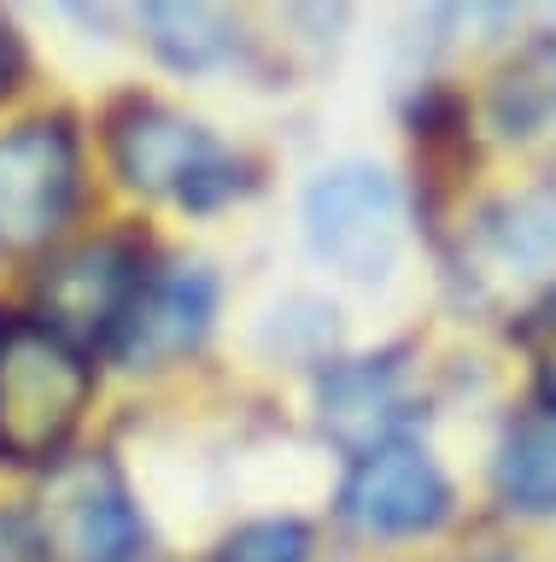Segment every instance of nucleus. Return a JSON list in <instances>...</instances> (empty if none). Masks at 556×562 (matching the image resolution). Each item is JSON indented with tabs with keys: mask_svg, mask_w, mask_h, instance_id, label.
I'll return each mask as SVG.
<instances>
[{
	"mask_svg": "<svg viewBox=\"0 0 556 562\" xmlns=\"http://www.w3.org/2000/svg\"><path fill=\"white\" fill-rule=\"evenodd\" d=\"M135 281V252L124 240H89L77 252H65L54 270L42 276V305H47V328L65 334V340H82V334H112L117 316H124Z\"/></svg>",
	"mask_w": 556,
	"mask_h": 562,
	"instance_id": "nucleus-8",
	"label": "nucleus"
},
{
	"mask_svg": "<svg viewBox=\"0 0 556 562\" xmlns=\"http://www.w3.org/2000/svg\"><path fill=\"white\" fill-rule=\"evenodd\" d=\"M445 509H451L445 474L410 439H387V446L363 451L340 486V516L358 533H381V539L428 533V527L445 521Z\"/></svg>",
	"mask_w": 556,
	"mask_h": 562,
	"instance_id": "nucleus-6",
	"label": "nucleus"
},
{
	"mask_svg": "<svg viewBox=\"0 0 556 562\" xmlns=\"http://www.w3.org/2000/svg\"><path fill=\"white\" fill-rule=\"evenodd\" d=\"M77 200V140L59 117H30L0 135V252L54 240Z\"/></svg>",
	"mask_w": 556,
	"mask_h": 562,
	"instance_id": "nucleus-4",
	"label": "nucleus"
},
{
	"mask_svg": "<svg viewBox=\"0 0 556 562\" xmlns=\"http://www.w3.org/2000/svg\"><path fill=\"white\" fill-rule=\"evenodd\" d=\"M492 481L521 516H556V411H533L503 434Z\"/></svg>",
	"mask_w": 556,
	"mask_h": 562,
	"instance_id": "nucleus-10",
	"label": "nucleus"
},
{
	"mask_svg": "<svg viewBox=\"0 0 556 562\" xmlns=\"http://www.w3.org/2000/svg\"><path fill=\"white\" fill-rule=\"evenodd\" d=\"M405 375L398 358H352L340 369H328L322 381V428L340 439L345 451H375L387 446L405 422Z\"/></svg>",
	"mask_w": 556,
	"mask_h": 562,
	"instance_id": "nucleus-9",
	"label": "nucleus"
},
{
	"mask_svg": "<svg viewBox=\"0 0 556 562\" xmlns=\"http://www.w3.org/2000/svg\"><path fill=\"white\" fill-rule=\"evenodd\" d=\"M147 30L177 70H205L229 53V18L217 7H147Z\"/></svg>",
	"mask_w": 556,
	"mask_h": 562,
	"instance_id": "nucleus-11",
	"label": "nucleus"
},
{
	"mask_svg": "<svg viewBox=\"0 0 556 562\" xmlns=\"http://www.w3.org/2000/svg\"><path fill=\"white\" fill-rule=\"evenodd\" d=\"M305 235L334 276L375 288L387 281L398 258V235H405V211H398V188L381 165H334L322 170L305 193Z\"/></svg>",
	"mask_w": 556,
	"mask_h": 562,
	"instance_id": "nucleus-2",
	"label": "nucleus"
},
{
	"mask_svg": "<svg viewBox=\"0 0 556 562\" xmlns=\"http://www.w3.org/2000/svg\"><path fill=\"white\" fill-rule=\"evenodd\" d=\"M310 557V533L299 521H247L240 533L217 544L212 562H305Z\"/></svg>",
	"mask_w": 556,
	"mask_h": 562,
	"instance_id": "nucleus-13",
	"label": "nucleus"
},
{
	"mask_svg": "<svg viewBox=\"0 0 556 562\" xmlns=\"http://www.w3.org/2000/svg\"><path fill=\"white\" fill-rule=\"evenodd\" d=\"M94 393V369L47 323H0V457L47 463L77 434Z\"/></svg>",
	"mask_w": 556,
	"mask_h": 562,
	"instance_id": "nucleus-1",
	"label": "nucleus"
},
{
	"mask_svg": "<svg viewBox=\"0 0 556 562\" xmlns=\"http://www.w3.org/2000/svg\"><path fill=\"white\" fill-rule=\"evenodd\" d=\"M486 235L498 240V252H510L521 263L556 258V188H538L527 200L492 211V228H486Z\"/></svg>",
	"mask_w": 556,
	"mask_h": 562,
	"instance_id": "nucleus-12",
	"label": "nucleus"
},
{
	"mask_svg": "<svg viewBox=\"0 0 556 562\" xmlns=\"http://www.w3.org/2000/svg\"><path fill=\"white\" fill-rule=\"evenodd\" d=\"M42 544L59 562H124L141 544L124 481L106 457H71L42 492Z\"/></svg>",
	"mask_w": 556,
	"mask_h": 562,
	"instance_id": "nucleus-5",
	"label": "nucleus"
},
{
	"mask_svg": "<svg viewBox=\"0 0 556 562\" xmlns=\"http://www.w3.org/2000/svg\"><path fill=\"white\" fill-rule=\"evenodd\" d=\"M19 70H24V53H19V42H12V30L0 24V94L19 82Z\"/></svg>",
	"mask_w": 556,
	"mask_h": 562,
	"instance_id": "nucleus-15",
	"label": "nucleus"
},
{
	"mask_svg": "<svg viewBox=\"0 0 556 562\" xmlns=\"http://www.w3.org/2000/svg\"><path fill=\"white\" fill-rule=\"evenodd\" d=\"M521 351L533 363V386L545 398V411H556V288L533 299L527 316H521Z\"/></svg>",
	"mask_w": 556,
	"mask_h": 562,
	"instance_id": "nucleus-14",
	"label": "nucleus"
},
{
	"mask_svg": "<svg viewBox=\"0 0 556 562\" xmlns=\"http://www.w3.org/2000/svg\"><path fill=\"white\" fill-rule=\"evenodd\" d=\"M112 165L129 188L182 205H217L240 188L235 158L212 140V130L152 100H135L112 117Z\"/></svg>",
	"mask_w": 556,
	"mask_h": 562,
	"instance_id": "nucleus-3",
	"label": "nucleus"
},
{
	"mask_svg": "<svg viewBox=\"0 0 556 562\" xmlns=\"http://www.w3.org/2000/svg\"><path fill=\"white\" fill-rule=\"evenodd\" d=\"M212 316H217V281L194 270V263H177V270H164L152 281H135L129 305L112 328V351L129 369L177 363L182 351H194L205 340Z\"/></svg>",
	"mask_w": 556,
	"mask_h": 562,
	"instance_id": "nucleus-7",
	"label": "nucleus"
},
{
	"mask_svg": "<svg viewBox=\"0 0 556 562\" xmlns=\"http://www.w3.org/2000/svg\"><path fill=\"white\" fill-rule=\"evenodd\" d=\"M0 562H7V557H0Z\"/></svg>",
	"mask_w": 556,
	"mask_h": 562,
	"instance_id": "nucleus-16",
	"label": "nucleus"
}]
</instances>
